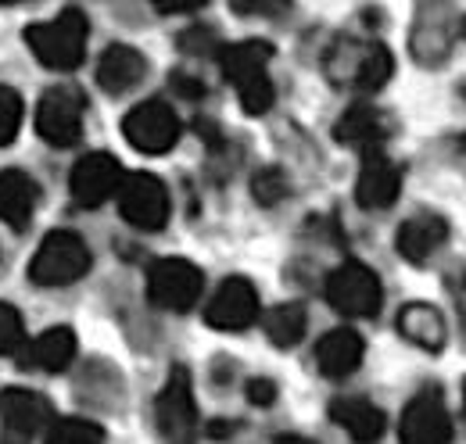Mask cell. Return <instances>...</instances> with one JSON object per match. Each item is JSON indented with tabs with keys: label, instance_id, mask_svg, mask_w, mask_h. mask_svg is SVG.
Listing matches in <instances>:
<instances>
[{
	"label": "cell",
	"instance_id": "1",
	"mask_svg": "<svg viewBox=\"0 0 466 444\" xmlns=\"http://www.w3.org/2000/svg\"><path fill=\"white\" fill-rule=\"evenodd\" d=\"M273 47L266 40H240V44H227L219 47V65H223V76L233 83L237 97H240V108L248 115H266L273 108V83H269V65Z\"/></svg>",
	"mask_w": 466,
	"mask_h": 444
},
{
	"label": "cell",
	"instance_id": "2",
	"mask_svg": "<svg viewBox=\"0 0 466 444\" xmlns=\"http://www.w3.org/2000/svg\"><path fill=\"white\" fill-rule=\"evenodd\" d=\"M86 36H90V22L79 7H65L55 22H40L25 29V44L33 47V55L55 72H72L83 65Z\"/></svg>",
	"mask_w": 466,
	"mask_h": 444
},
{
	"label": "cell",
	"instance_id": "3",
	"mask_svg": "<svg viewBox=\"0 0 466 444\" xmlns=\"http://www.w3.org/2000/svg\"><path fill=\"white\" fill-rule=\"evenodd\" d=\"M86 269H90L86 240L72 229H55L44 237V244L29 266V279L36 287H68L79 277H86Z\"/></svg>",
	"mask_w": 466,
	"mask_h": 444
},
{
	"label": "cell",
	"instance_id": "4",
	"mask_svg": "<svg viewBox=\"0 0 466 444\" xmlns=\"http://www.w3.org/2000/svg\"><path fill=\"white\" fill-rule=\"evenodd\" d=\"M327 301L351 319H370L380 312L384 301V287L377 273L362 262H341L338 269H330L327 277Z\"/></svg>",
	"mask_w": 466,
	"mask_h": 444
},
{
	"label": "cell",
	"instance_id": "5",
	"mask_svg": "<svg viewBox=\"0 0 466 444\" xmlns=\"http://www.w3.org/2000/svg\"><path fill=\"white\" fill-rule=\"evenodd\" d=\"M118 212L133 229L155 233L169 219V190L151 172H129L118 187Z\"/></svg>",
	"mask_w": 466,
	"mask_h": 444
},
{
	"label": "cell",
	"instance_id": "6",
	"mask_svg": "<svg viewBox=\"0 0 466 444\" xmlns=\"http://www.w3.org/2000/svg\"><path fill=\"white\" fill-rule=\"evenodd\" d=\"M327 68L338 83H349L355 90L373 94L391 79L395 57L384 44H341Z\"/></svg>",
	"mask_w": 466,
	"mask_h": 444
},
{
	"label": "cell",
	"instance_id": "7",
	"mask_svg": "<svg viewBox=\"0 0 466 444\" xmlns=\"http://www.w3.org/2000/svg\"><path fill=\"white\" fill-rule=\"evenodd\" d=\"M155 419H158V434L166 444H194L198 438L194 388H190V373L183 366H176L169 373L166 388L155 401Z\"/></svg>",
	"mask_w": 466,
	"mask_h": 444
},
{
	"label": "cell",
	"instance_id": "8",
	"mask_svg": "<svg viewBox=\"0 0 466 444\" xmlns=\"http://www.w3.org/2000/svg\"><path fill=\"white\" fill-rule=\"evenodd\" d=\"M205 277L187 258H158L147 273V298L166 312H190L201 298Z\"/></svg>",
	"mask_w": 466,
	"mask_h": 444
},
{
	"label": "cell",
	"instance_id": "9",
	"mask_svg": "<svg viewBox=\"0 0 466 444\" xmlns=\"http://www.w3.org/2000/svg\"><path fill=\"white\" fill-rule=\"evenodd\" d=\"M122 136L140 155H166L179 140V118L166 101H144L122 118Z\"/></svg>",
	"mask_w": 466,
	"mask_h": 444
},
{
	"label": "cell",
	"instance_id": "10",
	"mask_svg": "<svg viewBox=\"0 0 466 444\" xmlns=\"http://www.w3.org/2000/svg\"><path fill=\"white\" fill-rule=\"evenodd\" d=\"M452 416L438 388H423L402 412L399 438L402 444H452Z\"/></svg>",
	"mask_w": 466,
	"mask_h": 444
},
{
	"label": "cell",
	"instance_id": "11",
	"mask_svg": "<svg viewBox=\"0 0 466 444\" xmlns=\"http://www.w3.org/2000/svg\"><path fill=\"white\" fill-rule=\"evenodd\" d=\"M36 133L55 147H72L83 133V97L72 86H51L36 105Z\"/></svg>",
	"mask_w": 466,
	"mask_h": 444
},
{
	"label": "cell",
	"instance_id": "12",
	"mask_svg": "<svg viewBox=\"0 0 466 444\" xmlns=\"http://www.w3.org/2000/svg\"><path fill=\"white\" fill-rule=\"evenodd\" d=\"M72 201L79 208H101L108 197H116L118 187H122V168L112 155L105 151H94L86 158H79L76 168H72Z\"/></svg>",
	"mask_w": 466,
	"mask_h": 444
},
{
	"label": "cell",
	"instance_id": "13",
	"mask_svg": "<svg viewBox=\"0 0 466 444\" xmlns=\"http://www.w3.org/2000/svg\"><path fill=\"white\" fill-rule=\"evenodd\" d=\"M399 190H402V168H399V162H391L380 147L366 151L359 179H355V201L366 212H380V208H391L399 201Z\"/></svg>",
	"mask_w": 466,
	"mask_h": 444
},
{
	"label": "cell",
	"instance_id": "14",
	"mask_svg": "<svg viewBox=\"0 0 466 444\" xmlns=\"http://www.w3.org/2000/svg\"><path fill=\"white\" fill-rule=\"evenodd\" d=\"M258 319V290L244 277H230L208 301L205 323L216 330H248Z\"/></svg>",
	"mask_w": 466,
	"mask_h": 444
},
{
	"label": "cell",
	"instance_id": "15",
	"mask_svg": "<svg viewBox=\"0 0 466 444\" xmlns=\"http://www.w3.org/2000/svg\"><path fill=\"white\" fill-rule=\"evenodd\" d=\"M0 419L11 434H22V438H33L40 430L51 427V401L36 390L25 388H7L0 394Z\"/></svg>",
	"mask_w": 466,
	"mask_h": 444
},
{
	"label": "cell",
	"instance_id": "16",
	"mask_svg": "<svg viewBox=\"0 0 466 444\" xmlns=\"http://www.w3.org/2000/svg\"><path fill=\"white\" fill-rule=\"evenodd\" d=\"M144 76H147V57L140 55L137 47H129V44L108 47L105 57L97 61V83H101V90L112 94V97H122V94H129L133 86H140Z\"/></svg>",
	"mask_w": 466,
	"mask_h": 444
},
{
	"label": "cell",
	"instance_id": "17",
	"mask_svg": "<svg viewBox=\"0 0 466 444\" xmlns=\"http://www.w3.org/2000/svg\"><path fill=\"white\" fill-rule=\"evenodd\" d=\"M72 358H76V333L68 327H51L18 351V366L36 373H61Z\"/></svg>",
	"mask_w": 466,
	"mask_h": 444
},
{
	"label": "cell",
	"instance_id": "18",
	"mask_svg": "<svg viewBox=\"0 0 466 444\" xmlns=\"http://www.w3.org/2000/svg\"><path fill=\"white\" fill-rule=\"evenodd\" d=\"M449 240V222L441 216H412L399 226V237H395V247L399 255L412 262V266H423L441 244Z\"/></svg>",
	"mask_w": 466,
	"mask_h": 444
},
{
	"label": "cell",
	"instance_id": "19",
	"mask_svg": "<svg viewBox=\"0 0 466 444\" xmlns=\"http://www.w3.org/2000/svg\"><path fill=\"white\" fill-rule=\"evenodd\" d=\"M362 351H366L362 337L355 330H345V327H341V330L323 333V340L316 344V366H319L323 377L345 380V377H351V373L359 369Z\"/></svg>",
	"mask_w": 466,
	"mask_h": 444
},
{
	"label": "cell",
	"instance_id": "20",
	"mask_svg": "<svg viewBox=\"0 0 466 444\" xmlns=\"http://www.w3.org/2000/svg\"><path fill=\"white\" fill-rule=\"evenodd\" d=\"M36 201H40V190L33 176L18 168L0 172V222H7L11 229H25L36 212Z\"/></svg>",
	"mask_w": 466,
	"mask_h": 444
},
{
	"label": "cell",
	"instance_id": "21",
	"mask_svg": "<svg viewBox=\"0 0 466 444\" xmlns=\"http://www.w3.org/2000/svg\"><path fill=\"white\" fill-rule=\"evenodd\" d=\"M330 419L359 444L380 441V434H384V412L366 398H334Z\"/></svg>",
	"mask_w": 466,
	"mask_h": 444
},
{
	"label": "cell",
	"instance_id": "22",
	"mask_svg": "<svg viewBox=\"0 0 466 444\" xmlns=\"http://www.w3.org/2000/svg\"><path fill=\"white\" fill-rule=\"evenodd\" d=\"M399 333L406 337L409 344L423 348V351H441L445 340H449L445 316L434 305H423V301H412L399 312Z\"/></svg>",
	"mask_w": 466,
	"mask_h": 444
},
{
	"label": "cell",
	"instance_id": "23",
	"mask_svg": "<svg viewBox=\"0 0 466 444\" xmlns=\"http://www.w3.org/2000/svg\"><path fill=\"white\" fill-rule=\"evenodd\" d=\"M334 136H338L341 144H349V147L373 151V147H380V140L388 136V118L373 108V105H351V108L338 118Z\"/></svg>",
	"mask_w": 466,
	"mask_h": 444
},
{
	"label": "cell",
	"instance_id": "24",
	"mask_svg": "<svg viewBox=\"0 0 466 444\" xmlns=\"http://www.w3.org/2000/svg\"><path fill=\"white\" fill-rule=\"evenodd\" d=\"M309 327V316L298 301H288V305H277L266 312V333L277 348H294L301 340V333Z\"/></svg>",
	"mask_w": 466,
	"mask_h": 444
},
{
	"label": "cell",
	"instance_id": "25",
	"mask_svg": "<svg viewBox=\"0 0 466 444\" xmlns=\"http://www.w3.org/2000/svg\"><path fill=\"white\" fill-rule=\"evenodd\" d=\"M47 444H105V430L90 419H58L47 430Z\"/></svg>",
	"mask_w": 466,
	"mask_h": 444
},
{
	"label": "cell",
	"instance_id": "26",
	"mask_svg": "<svg viewBox=\"0 0 466 444\" xmlns=\"http://www.w3.org/2000/svg\"><path fill=\"white\" fill-rule=\"evenodd\" d=\"M22 97L11 86H0V147H7L22 129Z\"/></svg>",
	"mask_w": 466,
	"mask_h": 444
},
{
	"label": "cell",
	"instance_id": "27",
	"mask_svg": "<svg viewBox=\"0 0 466 444\" xmlns=\"http://www.w3.org/2000/svg\"><path fill=\"white\" fill-rule=\"evenodd\" d=\"M22 340H25V330H22L18 308H11L7 301H0V355L22 351Z\"/></svg>",
	"mask_w": 466,
	"mask_h": 444
},
{
	"label": "cell",
	"instance_id": "28",
	"mask_svg": "<svg viewBox=\"0 0 466 444\" xmlns=\"http://www.w3.org/2000/svg\"><path fill=\"white\" fill-rule=\"evenodd\" d=\"M284 194H288V183H284V176H280L277 168H266V172L255 176V197H258L262 205H273V201H280Z\"/></svg>",
	"mask_w": 466,
	"mask_h": 444
},
{
	"label": "cell",
	"instance_id": "29",
	"mask_svg": "<svg viewBox=\"0 0 466 444\" xmlns=\"http://www.w3.org/2000/svg\"><path fill=\"white\" fill-rule=\"evenodd\" d=\"M179 47H183L187 55H212L219 44H216V36H212L208 29H198V25H194L190 33L179 36Z\"/></svg>",
	"mask_w": 466,
	"mask_h": 444
},
{
	"label": "cell",
	"instance_id": "30",
	"mask_svg": "<svg viewBox=\"0 0 466 444\" xmlns=\"http://www.w3.org/2000/svg\"><path fill=\"white\" fill-rule=\"evenodd\" d=\"M445 287H449V294H452V301H456L460 333H463V344H466V269H460V273H449V277H445Z\"/></svg>",
	"mask_w": 466,
	"mask_h": 444
},
{
	"label": "cell",
	"instance_id": "31",
	"mask_svg": "<svg viewBox=\"0 0 466 444\" xmlns=\"http://www.w3.org/2000/svg\"><path fill=\"white\" fill-rule=\"evenodd\" d=\"M248 401L251 405H273L277 401V384L273 380H248Z\"/></svg>",
	"mask_w": 466,
	"mask_h": 444
},
{
	"label": "cell",
	"instance_id": "32",
	"mask_svg": "<svg viewBox=\"0 0 466 444\" xmlns=\"http://www.w3.org/2000/svg\"><path fill=\"white\" fill-rule=\"evenodd\" d=\"M237 11H288V4H233Z\"/></svg>",
	"mask_w": 466,
	"mask_h": 444
},
{
	"label": "cell",
	"instance_id": "33",
	"mask_svg": "<svg viewBox=\"0 0 466 444\" xmlns=\"http://www.w3.org/2000/svg\"><path fill=\"white\" fill-rule=\"evenodd\" d=\"M158 11L173 15V11H201V4H158Z\"/></svg>",
	"mask_w": 466,
	"mask_h": 444
},
{
	"label": "cell",
	"instance_id": "34",
	"mask_svg": "<svg viewBox=\"0 0 466 444\" xmlns=\"http://www.w3.org/2000/svg\"><path fill=\"white\" fill-rule=\"evenodd\" d=\"M273 444H316V441H309V438H301V434H280Z\"/></svg>",
	"mask_w": 466,
	"mask_h": 444
},
{
	"label": "cell",
	"instance_id": "35",
	"mask_svg": "<svg viewBox=\"0 0 466 444\" xmlns=\"http://www.w3.org/2000/svg\"><path fill=\"white\" fill-rule=\"evenodd\" d=\"M463 405H466V380H463Z\"/></svg>",
	"mask_w": 466,
	"mask_h": 444
},
{
	"label": "cell",
	"instance_id": "36",
	"mask_svg": "<svg viewBox=\"0 0 466 444\" xmlns=\"http://www.w3.org/2000/svg\"><path fill=\"white\" fill-rule=\"evenodd\" d=\"M463 33H466V22H463Z\"/></svg>",
	"mask_w": 466,
	"mask_h": 444
}]
</instances>
